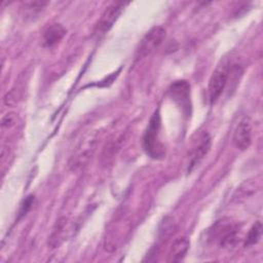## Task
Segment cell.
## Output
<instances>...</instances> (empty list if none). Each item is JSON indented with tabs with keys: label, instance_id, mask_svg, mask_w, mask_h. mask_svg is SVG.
<instances>
[{
	"label": "cell",
	"instance_id": "6da1fadb",
	"mask_svg": "<svg viewBox=\"0 0 263 263\" xmlns=\"http://www.w3.org/2000/svg\"><path fill=\"white\" fill-rule=\"evenodd\" d=\"M161 118L159 110H155L151 116L143 136V148L145 152L154 159L163 158L165 155L164 146L160 141Z\"/></svg>",
	"mask_w": 263,
	"mask_h": 263
},
{
	"label": "cell",
	"instance_id": "7a4b0ae2",
	"mask_svg": "<svg viewBox=\"0 0 263 263\" xmlns=\"http://www.w3.org/2000/svg\"><path fill=\"white\" fill-rule=\"evenodd\" d=\"M98 144V135L96 133L87 134L74 149L70 160L69 166L71 171L77 172L83 168L90 158L92 157Z\"/></svg>",
	"mask_w": 263,
	"mask_h": 263
},
{
	"label": "cell",
	"instance_id": "3957f363",
	"mask_svg": "<svg viewBox=\"0 0 263 263\" xmlns=\"http://www.w3.org/2000/svg\"><path fill=\"white\" fill-rule=\"evenodd\" d=\"M239 227L229 219H223L216 222L210 230V238L221 248L232 247L237 239Z\"/></svg>",
	"mask_w": 263,
	"mask_h": 263
},
{
	"label": "cell",
	"instance_id": "277c9868",
	"mask_svg": "<svg viewBox=\"0 0 263 263\" xmlns=\"http://www.w3.org/2000/svg\"><path fill=\"white\" fill-rule=\"evenodd\" d=\"M165 38V30L161 26H156L151 28L145 36L142 38L139 47L137 49V59H143L152 53Z\"/></svg>",
	"mask_w": 263,
	"mask_h": 263
},
{
	"label": "cell",
	"instance_id": "5b68a950",
	"mask_svg": "<svg viewBox=\"0 0 263 263\" xmlns=\"http://www.w3.org/2000/svg\"><path fill=\"white\" fill-rule=\"evenodd\" d=\"M171 99L181 108L183 114L190 115L191 113V97L190 83L186 80H177L173 82L168 88Z\"/></svg>",
	"mask_w": 263,
	"mask_h": 263
},
{
	"label": "cell",
	"instance_id": "8992f818",
	"mask_svg": "<svg viewBox=\"0 0 263 263\" xmlns=\"http://www.w3.org/2000/svg\"><path fill=\"white\" fill-rule=\"evenodd\" d=\"M124 5L125 3L123 2H114L105 9L97 25V34H105L113 27L122 12Z\"/></svg>",
	"mask_w": 263,
	"mask_h": 263
},
{
	"label": "cell",
	"instance_id": "52a82bcc",
	"mask_svg": "<svg viewBox=\"0 0 263 263\" xmlns=\"http://www.w3.org/2000/svg\"><path fill=\"white\" fill-rule=\"evenodd\" d=\"M228 80V70L223 68H218L215 70L209 80L208 92L211 103H214L223 92Z\"/></svg>",
	"mask_w": 263,
	"mask_h": 263
},
{
	"label": "cell",
	"instance_id": "ba28073f",
	"mask_svg": "<svg viewBox=\"0 0 263 263\" xmlns=\"http://www.w3.org/2000/svg\"><path fill=\"white\" fill-rule=\"evenodd\" d=\"M233 143L239 150H247L252 143V122L249 117H243L236 125L233 133Z\"/></svg>",
	"mask_w": 263,
	"mask_h": 263
},
{
	"label": "cell",
	"instance_id": "9c48e42d",
	"mask_svg": "<svg viewBox=\"0 0 263 263\" xmlns=\"http://www.w3.org/2000/svg\"><path fill=\"white\" fill-rule=\"evenodd\" d=\"M211 144H212V141H211L210 135L206 132L201 133L198 137V140L195 142L191 150L188 172H191L192 168L204 158V156L208 154V152L211 149Z\"/></svg>",
	"mask_w": 263,
	"mask_h": 263
},
{
	"label": "cell",
	"instance_id": "30bf717a",
	"mask_svg": "<svg viewBox=\"0 0 263 263\" xmlns=\"http://www.w3.org/2000/svg\"><path fill=\"white\" fill-rule=\"evenodd\" d=\"M126 139H127L126 133L123 132V133L119 134L118 136H116L114 139L110 140L108 143H106V145L102 151V155H101V161L103 164H107V163H109V161H111L113 159V157L120 150V148L122 147V145L124 144Z\"/></svg>",
	"mask_w": 263,
	"mask_h": 263
},
{
	"label": "cell",
	"instance_id": "8fae6325",
	"mask_svg": "<svg viewBox=\"0 0 263 263\" xmlns=\"http://www.w3.org/2000/svg\"><path fill=\"white\" fill-rule=\"evenodd\" d=\"M66 35V29L61 24H51L43 32L42 42L46 47H52L58 44Z\"/></svg>",
	"mask_w": 263,
	"mask_h": 263
},
{
	"label": "cell",
	"instance_id": "7c38bea8",
	"mask_svg": "<svg viewBox=\"0 0 263 263\" xmlns=\"http://www.w3.org/2000/svg\"><path fill=\"white\" fill-rule=\"evenodd\" d=\"M190 242L186 237H180L174 241L168 253V262H180L184 259Z\"/></svg>",
	"mask_w": 263,
	"mask_h": 263
},
{
	"label": "cell",
	"instance_id": "4fadbf2b",
	"mask_svg": "<svg viewBox=\"0 0 263 263\" xmlns=\"http://www.w3.org/2000/svg\"><path fill=\"white\" fill-rule=\"evenodd\" d=\"M256 188H260V180L256 181V179H252V180H246L235 191L233 198L239 200L241 198H246L248 196H250L251 194H253L256 191Z\"/></svg>",
	"mask_w": 263,
	"mask_h": 263
},
{
	"label": "cell",
	"instance_id": "5bb4252c",
	"mask_svg": "<svg viewBox=\"0 0 263 263\" xmlns=\"http://www.w3.org/2000/svg\"><path fill=\"white\" fill-rule=\"evenodd\" d=\"M69 229V221L66 218H62L57 222L55 228L53 229V232L51 234V240L50 243L53 246L59 245L60 242H62L65 238V235H67L68 230Z\"/></svg>",
	"mask_w": 263,
	"mask_h": 263
},
{
	"label": "cell",
	"instance_id": "9a60e30c",
	"mask_svg": "<svg viewBox=\"0 0 263 263\" xmlns=\"http://www.w3.org/2000/svg\"><path fill=\"white\" fill-rule=\"evenodd\" d=\"M261 230H262V224L260 221H257L249 230L248 235H247V239H246V247L247 246H252L254 243H256L261 235Z\"/></svg>",
	"mask_w": 263,
	"mask_h": 263
},
{
	"label": "cell",
	"instance_id": "2e32d148",
	"mask_svg": "<svg viewBox=\"0 0 263 263\" xmlns=\"http://www.w3.org/2000/svg\"><path fill=\"white\" fill-rule=\"evenodd\" d=\"M45 5H47V2L44 1H30L24 3V9L30 13V15H34L38 12H40Z\"/></svg>",
	"mask_w": 263,
	"mask_h": 263
},
{
	"label": "cell",
	"instance_id": "e0dca14e",
	"mask_svg": "<svg viewBox=\"0 0 263 263\" xmlns=\"http://www.w3.org/2000/svg\"><path fill=\"white\" fill-rule=\"evenodd\" d=\"M16 117L13 112L7 113L3 118H2V127L3 128H10L15 124Z\"/></svg>",
	"mask_w": 263,
	"mask_h": 263
}]
</instances>
